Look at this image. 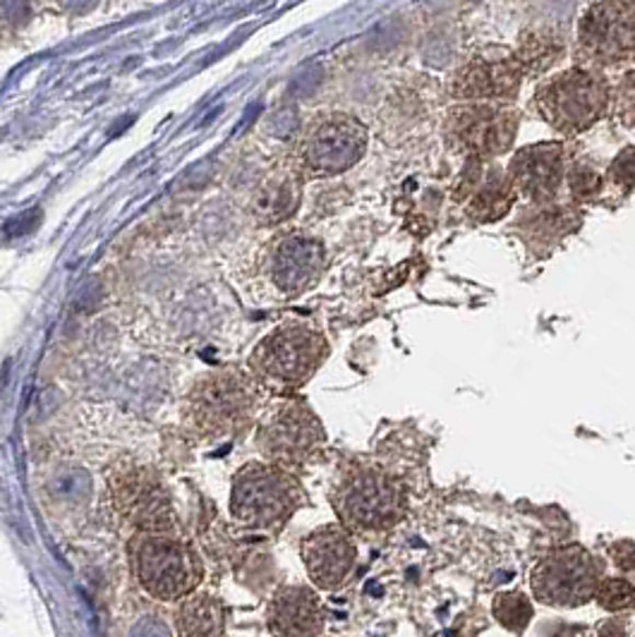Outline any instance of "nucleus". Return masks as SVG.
I'll return each mask as SVG.
<instances>
[{"label":"nucleus","mask_w":635,"mask_h":637,"mask_svg":"<svg viewBox=\"0 0 635 637\" xmlns=\"http://www.w3.org/2000/svg\"><path fill=\"white\" fill-rule=\"evenodd\" d=\"M264 413V386L240 369H216L197 379L183 401V427L193 441L243 435Z\"/></svg>","instance_id":"1"},{"label":"nucleus","mask_w":635,"mask_h":637,"mask_svg":"<svg viewBox=\"0 0 635 637\" xmlns=\"http://www.w3.org/2000/svg\"><path fill=\"white\" fill-rule=\"evenodd\" d=\"M328 501L340 525L355 537L386 534L408 513V494L399 477L367 461H348L336 470Z\"/></svg>","instance_id":"2"},{"label":"nucleus","mask_w":635,"mask_h":637,"mask_svg":"<svg viewBox=\"0 0 635 637\" xmlns=\"http://www.w3.org/2000/svg\"><path fill=\"white\" fill-rule=\"evenodd\" d=\"M127 558L139 588L159 602H183L205 578L195 546L173 532H135Z\"/></svg>","instance_id":"3"},{"label":"nucleus","mask_w":635,"mask_h":637,"mask_svg":"<svg viewBox=\"0 0 635 637\" xmlns=\"http://www.w3.org/2000/svg\"><path fill=\"white\" fill-rule=\"evenodd\" d=\"M308 503L296 473L274 463H247L231 487V513L247 530L278 532Z\"/></svg>","instance_id":"4"},{"label":"nucleus","mask_w":635,"mask_h":637,"mask_svg":"<svg viewBox=\"0 0 635 637\" xmlns=\"http://www.w3.org/2000/svg\"><path fill=\"white\" fill-rule=\"evenodd\" d=\"M104 499L123 525L135 532H177L166 482L147 463L120 458L106 473Z\"/></svg>","instance_id":"5"},{"label":"nucleus","mask_w":635,"mask_h":637,"mask_svg":"<svg viewBox=\"0 0 635 637\" xmlns=\"http://www.w3.org/2000/svg\"><path fill=\"white\" fill-rule=\"evenodd\" d=\"M328 358L326 338L304 324H284L264 336L250 355V374L264 389L298 391Z\"/></svg>","instance_id":"6"},{"label":"nucleus","mask_w":635,"mask_h":637,"mask_svg":"<svg viewBox=\"0 0 635 637\" xmlns=\"http://www.w3.org/2000/svg\"><path fill=\"white\" fill-rule=\"evenodd\" d=\"M326 443L322 417L310 403L288 398L264 410L257 422L254 445L266 463L286 467L290 473L308 467Z\"/></svg>","instance_id":"7"},{"label":"nucleus","mask_w":635,"mask_h":637,"mask_svg":"<svg viewBox=\"0 0 635 637\" xmlns=\"http://www.w3.org/2000/svg\"><path fill=\"white\" fill-rule=\"evenodd\" d=\"M612 89L590 68L566 70L544 82L535 94L540 116L564 135L586 132L604 118Z\"/></svg>","instance_id":"8"},{"label":"nucleus","mask_w":635,"mask_h":637,"mask_svg":"<svg viewBox=\"0 0 635 637\" xmlns=\"http://www.w3.org/2000/svg\"><path fill=\"white\" fill-rule=\"evenodd\" d=\"M578 54L592 68L621 66L635 56V0H600L578 27Z\"/></svg>","instance_id":"9"},{"label":"nucleus","mask_w":635,"mask_h":637,"mask_svg":"<svg viewBox=\"0 0 635 637\" xmlns=\"http://www.w3.org/2000/svg\"><path fill=\"white\" fill-rule=\"evenodd\" d=\"M520 116L518 111L492 101H475L453 108L447 120V137L470 159H489L506 154L513 147Z\"/></svg>","instance_id":"10"},{"label":"nucleus","mask_w":635,"mask_h":637,"mask_svg":"<svg viewBox=\"0 0 635 637\" xmlns=\"http://www.w3.org/2000/svg\"><path fill=\"white\" fill-rule=\"evenodd\" d=\"M600 566L582 546H564L544 556L530 576L532 594L550 606H580L600 588Z\"/></svg>","instance_id":"11"},{"label":"nucleus","mask_w":635,"mask_h":637,"mask_svg":"<svg viewBox=\"0 0 635 637\" xmlns=\"http://www.w3.org/2000/svg\"><path fill=\"white\" fill-rule=\"evenodd\" d=\"M365 147L367 132L358 120L343 113H328L312 120L302 137V169L314 175L343 173L362 159Z\"/></svg>","instance_id":"12"},{"label":"nucleus","mask_w":635,"mask_h":637,"mask_svg":"<svg viewBox=\"0 0 635 637\" xmlns=\"http://www.w3.org/2000/svg\"><path fill=\"white\" fill-rule=\"evenodd\" d=\"M300 554L314 588L326 592L346 588L358 570V542L340 522L310 532L300 546Z\"/></svg>","instance_id":"13"},{"label":"nucleus","mask_w":635,"mask_h":637,"mask_svg":"<svg viewBox=\"0 0 635 637\" xmlns=\"http://www.w3.org/2000/svg\"><path fill=\"white\" fill-rule=\"evenodd\" d=\"M523 68L516 54L504 48H492L485 54L470 58L465 66L453 74L451 94L465 101H501L516 99L520 82H523Z\"/></svg>","instance_id":"14"},{"label":"nucleus","mask_w":635,"mask_h":637,"mask_svg":"<svg viewBox=\"0 0 635 637\" xmlns=\"http://www.w3.org/2000/svg\"><path fill=\"white\" fill-rule=\"evenodd\" d=\"M266 628L274 637H324L326 611L308 584H284L266 606Z\"/></svg>","instance_id":"15"},{"label":"nucleus","mask_w":635,"mask_h":637,"mask_svg":"<svg viewBox=\"0 0 635 637\" xmlns=\"http://www.w3.org/2000/svg\"><path fill=\"white\" fill-rule=\"evenodd\" d=\"M269 276L284 296H300L316 283L324 269V250L308 235H286L269 252Z\"/></svg>","instance_id":"16"},{"label":"nucleus","mask_w":635,"mask_h":637,"mask_svg":"<svg viewBox=\"0 0 635 637\" xmlns=\"http://www.w3.org/2000/svg\"><path fill=\"white\" fill-rule=\"evenodd\" d=\"M564 171V147L542 142L518 151L508 165V177L520 195L538 204H547L562 187Z\"/></svg>","instance_id":"17"},{"label":"nucleus","mask_w":635,"mask_h":637,"mask_svg":"<svg viewBox=\"0 0 635 637\" xmlns=\"http://www.w3.org/2000/svg\"><path fill=\"white\" fill-rule=\"evenodd\" d=\"M228 611L216 594L193 592L175 611L177 637H223Z\"/></svg>","instance_id":"18"},{"label":"nucleus","mask_w":635,"mask_h":637,"mask_svg":"<svg viewBox=\"0 0 635 637\" xmlns=\"http://www.w3.org/2000/svg\"><path fill=\"white\" fill-rule=\"evenodd\" d=\"M518 197V189L511 183V177L501 173H489L480 187L470 195L467 201V216L477 223H492L499 221L513 209Z\"/></svg>","instance_id":"19"},{"label":"nucleus","mask_w":635,"mask_h":637,"mask_svg":"<svg viewBox=\"0 0 635 637\" xmlns=\"http://www.w3.org/2000/svg\"><path fill=\"white\" fill-rule=\"evenodd\" d=\"M298 204V181L293 173L276 171L264 181L254 197V213L264 223H278Z\"/></svg>","instance_id":"20"},{"label":"nucleus","mask_w":635,"mask_h":637,"mask_svg":"<svg viewBox=\"0 0 635 637\" xmlns=\"http://www.w3.org/2000/svg\"><path fill=\"white\" fill-rule=\"evenodd\" d=\"M564 56V44L552 32H528L518 44L516 58L528 74L547 72L554 62Z\"/></svg>","instance_id":"21"},{"label":"nucleus","mask_w":635,"mask_h":637,"mask_svg":"<svg viewBox=\"0 0 635 637\" xmlns=\"http://www.w3.org/2000/svg\"><path fill=\"white\" fill-rule=\"evenodd\" d=\"M520 228L535 240L552 242L558 235L574 231L576 219L564 209H540L538 213H532L530 219L520 223Z\"/></svg>","instance_id":"22"},{"label":"nucleus","mask_w":635,"mask_h":637,"mask_svg":"<svg viewBox=\"0 0 635 637\" xmlns=\"http://www.w3.org/2000/svg\"><path fill=\"white\" fill-rule=\"evenodd\" d=\"M494 616L506 630L523 633L532 618V604L526 594L520 592H504L494 599Z\"/></svg>","instance_id":"23"},{"label":"nucleus","mask_w":635,"mask_h":637,"mask_svg":"<svg viewBox=\"0 0 635 637\" xmlns=\"http://www.w3.org/2000/svg\"><path fill=\"white\" fill-rule=\"evenodd\" d=\"M594 599L607 611H628L635 606V588L628 580H602Z\"/></svg>","instance_id":"24"},{"label":"nucleus","mask_w":635,"mask_h":637,"mask_svg":"<svg viewBox=\"0 0 635 637\" xmlns=\"http://www.w3.org/2000/svg\"><path fill=\"white\" fill-rule=\"evenodd\" d=\"M568 185H570V193H574L576 199L580 201H588L594 199L600 195L602 189V177L597 175L588 165H576L574 171L568 175Z\"/></svg>","instance_id":"25"},{"label":"nucleus","mask_w":635,"mask_h":637,"mask_svg":"<svg viewBox=\"0 0 635 637\" xmlns=\"http://www.w3.org/2000/svg\"><path fill=\"white\" fill-rule=\"evenodd\" d=\"M609 183L616 185L621 193L635 189V149H624L609 169Z\"/></svg>","instance_id":"26"},{"label":"nucleus","mask_w":635,"mask_h":637,"mask_svg":"<svg viewBox=\"0 0 635 637\" xmlns=\"http://www.w3.org/2000/svg\"><path fill=\"white\" fill-rule=\"evenodd\" d=\"M223 637H226V635H223Z\"/></svg>","instance_id":"27"}]
</instances>
